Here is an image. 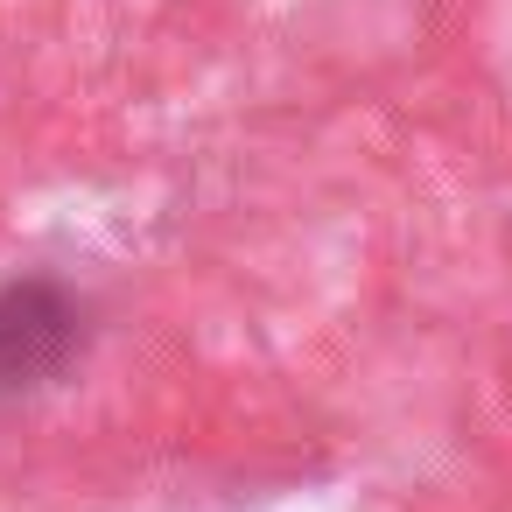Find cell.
<instances>
[{
	"mask_svg": "<svg viewBox=\"0 0 512 512\" xmlns=\"http://www.w3.org/2000/svg\"><path fill=\"white\" fill-rule=\"evenodd\" d=\"M85 358V302L50 281L22 274L0 288V393H43Z\"/></svg>",
	"mask_w": 512,
	"mask_h": 512,
	"instance_id": "6da1fadb",
	"label": "cell"
}]
</instances>
